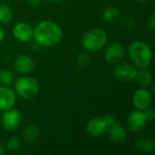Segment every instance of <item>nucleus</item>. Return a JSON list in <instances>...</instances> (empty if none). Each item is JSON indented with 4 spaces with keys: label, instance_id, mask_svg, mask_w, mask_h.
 Masks as SVG:
<instances>
[{
    "label": "nucleus",
    "instance_id": "27",
    "mask_svg": "<svg viewBox=\"0 0 155 155\" xmlns=\"http://www.w3.org/2000/svg\"><path fill=\"white\" fill-rule=\"evenodd\" d=\"M5 153V150H4V147L1 145V143H0V155H3Z\"/></svg>",
    "mask_w": 155,
    "mask_h": 155
},
{
    "label": "nucleus",
    "instance_id": "17",
    "mask_svg": "<svg viewBox=\"0 0 155 155\" xmlns=\"http://www.w3.org/2000/svg\"><path fill=\"white\" fill-rule=\"evenodd\" d=\"M40 134V130L36 125H28L23 131V138L27 142L35 141Z\"/></svg>",
    "mask_w": 155,
    "mask_h": 155
},
{
    "label": "nucleus",
    "instance_id": "8",
    "mask_svg": "<svg viewBox=\"0 0 155 155\" xmlns=\"http://www.w3.org/2000/svg\"><path fill=\"white\" fill-rule=\"evenodd\" d=\"M128 126L131 131L138 133L144 129L146 124V119L144 114L141 111H134L128 116Z\"/></svg>",
    "mask_w": 155,
    "mask_h": 155
},
{
    "label": "nucleus",
    "instance_id": "29",
    "mask_svg": "<svg viewBox=\"0 0 155 155\" xmlns=\"http://www.w3.org/2000/svg\"><path fill=\"white\" fill-rule=\"evenodd\" d=\"M51 2H59V1H61V0H50Z\"/></svg>",
    "mask_w": 155,
    "mask_h": 155
},
{
    "label": "nucleus",
    "instance_id": "16",
    "mask_svg": "<svg viewBox=\"0 0 155 155\" xmlns=\"http://www.w3.org/2000/svg\"><path fill=\"white\" fill-rule=\"evenodd\" d=\"M134 79H136L137 83L140 85L146 87L152 84L153 76H152V74L148 70H146L145 68H141L140 71H137Z\"/></svg>",
    "mask_w": 155,
    "mask_h": 155
},
{
    "label": "nucleus",
    "instance_id": "21",
    "mask_svg": "<svg viewBox=\"0 0 155 155\" xmlns=\"http://www.w3.org/2000/svg\"><path fill=\"white\" fill-rule=\"evenodd\" d=\"M20 147V142L17 138H12L7 143V148L11 151H16Z\"/></svg>",
    "mask_w": 155,
    "mask_h": 155
},
{
    "label": "nucleus",
    "instance_id": "12",
    "mask_svg": "<svg viewBox=\"0 0 155 155\" xmlns=\"http://www.w3.org/2000/svg\"><path fill=\"white\" fill-rule=\"evenodd\" d=\"M133 103L137 109L145 110L150 106L151 104L150 93L144 89H140L136 91L133 96Z\"/></svg>",
    "mask_w": 155,
    "mask_h": 155
},
{
    "label": "nucleus",
    "instance_id": "20",
    "mask_svg": "<svg viewBox=\"0 0 155 155\" xmlns=\"http://www.w3.org/2000/svg\"><path fill=\"white\" fill-rule=\"evenodd\" d=\"M14 76L13 74L8 70H0V84L3 85H9L13 83Z\"/></svg>",
    "mask_w": 155,
    "mask_h": 155
},
{
    "label": "nucleus",
    "instance_id": "10",
    "mask_svg": "<svg viewBox=\"0 0 155 155\" xmlns=\"http://www.w3.org/2000/svg\"><path fill=\"white\" fill-rule=\"evenodd\" d=\"M15 103V93L6 87L0 86V110L6 111L11 109Z\"/></svg>",
    "mask_w": 155,
    "mask_h": 155
},
{
    "label": "nucleus",
    "instance_id": "11",
    "mask_svg": "<svg viewBox=\"0 0 155 155\" xmlns=\"http://www.w3.org/2000/svg\"><path fill=\"white\" fill-rule=\"evenodd\" d=\"M107 125L103 118H94L86 124L87 132L93 136H101L107 131Z\"/></svg>",
    "mask_w": 155,
    "mask_h": 155
},
{
    "label": "nucleus",
    "instance_id": "26",
    "mask_svg": "<svg viewBox=\"0 0 155 155\" xmlns=\"http://www.w3.org/2000/svg\"><path fill=\"white\" fill-rule=\"evenodd\" d=\"M27 1H28V3H30L31 5H38V4L41 3L42 0H27Z\"/></svg>",
    "mask_w": 155,
    "mask_h": 155
},
{
    "label": "nucleus",
    "instance_id": "22",
    "mask_svg": "<svg viewBox=\"0 0 155 155\" xmlns=\"http://www.w3.org/2000/svg\"><path fill=\"white\" fill-rule=\"evenodd\" d=\"M144 114V116H145V119L146 121H150V122H153L155 118V113L154 110L153 108H146L145 109V112L143 113Z\"/></svg>",
    "mask_w": 155,
    "mask_h": 155
},
{
    "label": "nucleus",
    "instance_id": "7",
    "mask_svg": "<svg viewBox=\"0 0 155 155\" xmlns=\"http://www.w3.org/2000/svg\"><path fill=\"white\" fill-rule=\"evenodd\" d=\"M14 36L20 42H29L34 35L32 26L25 22L17 23L13 29Z\"/></svg>",
    "mask_w": 155,
    "mask_h": 155
},
{
    "label": "nucleus",
    "instance_id": "24",
    "mask_svg": "<svg viewBox=\"0 0 155 155\" xmlns=\"http://www.w3.org/2000/svg\"><path fill=\"white\" fill-rule=\"evenodd\" d=\"M150 26L152 28V30H154L155 28V21H154V15H152L151 20H150Z\"/></svg>",
    "mask_w": 155,
    "mask_h": 155
},
{
    "label": "nucleus",
    "instance_id": "6",
    "mask_svg": "<svg viewBox=\"0 0 155 155\" xmlns=\"http://www.w3.org/2000/svg\"><path fill=\"white\" fill-rule=\"evenodd\" d=\"M137 70L131 64H121L114 68V76L121 82L128 83L135 78Z\"/></svg>",
    "mask_w": 155,
    "mask_h": 155
},
{
    "label": "nucleus",
    "instance_id": "3",
    "mask_svg": "<svg viewBox=\"0 0 155 155\" xmlns=\"http://www.w3.org/2000/svg\"><path fill=\"white\" fill-rule=\"evenodd\" d=\"M15 90L23 99H31L39 92L38 82L32 77H20L15 81Z\"/></svg>",
    "mask_w": 155,
    "mask_h": 155
},
{
    "label": "nucleus",
    "instance_id": "2",
    "mask_svg": "<svg viewBox=\"0 0 155 155\" xmlns=\"http://www.w3.org/2000/svg\"><path fill=\"white\" fill-rule=\"evenodd\" d=\"M130 56L134 64L140 68H147L153 59V52L143 42H134L130 46Z\"/></svg>",
    "mask_w": 155,
    "mask_h": 155
},
{
    "label": "nucleus",
    "instance_id": "14",
    "mask_svg": "<svg viewBox=\"0 0 155 155\" xmlns=\"http://www.w3.org/2000/svg\"><path fill=\"white\" fill-rule=\"evenodd\" d=\"M108 135L112 142L114 143H123L125 141L127 135L125 129L122 126V124L114 123L108 129Z\"/></svg>",
    "mask_w": 155,
    "mask_h": 155
},
{
    "label": "nucleus",
    "instance_id": "13",
    "mask_svg": "<svg viewBox=\"0 0 155 155\" xmlns=\"http://www.w3.org/2000/svg\"><path fill=\"white\" fill-rule=\"evenodd\" d=\"M15 69L21 74H27L33 71L35 64L32 58L27 55H19L14 63Z\"/></svg>",
    "mask_w": 155,
    "mask_h": 155
},
{
    "label": "nucleus",
    "instance_id": "18",
    "mask_svg": "<svg viewBox=\"0 0 155 155\" xmlns=\"http://www.w3.org/2000/svg\"><path fill=\"white\" fill-rule=\"evenodd\" d=\"M120 12L119 10L116 8V7H114V6H110V7H107L104 13H103V17L104 19L108 22V23H115L119 20L120 18Z\"/></svg>",
    "mask_w": 155,
    "mask_h": 155
},
{
    "label": "nucleus",
    "instance_id": "5",
    "mask_svg": "<svg viewBox=\"0 0 155 155\" xmlns=\"http://www.w3.org/2000/svg\"><path fill=\"white\" fill-rule=\"evenodd\" d=\"M2 126L8 131L15 130L21 123V115L16 110H6L2 115Z\"/></svg>",
    "mask_w": 155,
    "mask_h": 155
},
{
    "label": "nucleus",
    "instance_id": "19",
    "mask_svg": "<svg viewBox=\"0 0 155 155\" xmlns=\"http://www.w3.org/2000/svg\"><path fill=\"white\" fill-rule=\"evenodd\" d=\"M13 14L11 8L6 5H0V23L6 24L12 19Z\"/></svg>",
    "mask_w": 155,
    "mask_h": 155
},
{
    "label": "nucleus",
    "instance_id": "15",
    "mask_svg": "<svg viewBox=\"0 0 155 155\" xmlns=\"http://www.w3.org/2000/svg\"><path fill=\"white\" fill-rule=\"evenodd\" d=\"M135 147L137 148V150H139L141 152L150 153L154 150L155 144L153 139H151L149 137H142L136 141Z\"/></svg>",
    "mask_w": 155,
    "mask_h": 155
},
{
    "label": "nucleus",
    "instance_id": "28",
    "mask_svg": "<svg viewBox=\"0 0 155 155\" xmlns=\"http://www.w3.org/2000/svg\"><path fill=\"white\" fill-rule=\"evenodd\" d=\"M135 1L138 3H145V2H148L149 0H135Z\"/></svg>",
    "mask_w": 155,
    "mask_h": 155
},
{
    "label": "nucleus",
    "instance_id": "9",
    "mask_svg": "<svg viewBox=\"0 0 155 155\" xmlns=\"http://www.w3.org/2000/svg\"><path fill=\"white\" fill-rule=\"evenodd\" d=\"M124 54V48L123 45L119 43H114L107 47L105 51L104 58L108 63L114 64L119 62L123 58Z\"/></svg>",
    "mask_w": 155,
    "mask_h": 155
},
{
    "label": "nucleus",
    "instance_id": "25",
    "mask_svg": "<svg viewBox=\"0 0 155 155\" xmlns=\"http://www.w3.org/2000/svg\"><path fill=\"white\" fill-rule=\"evenodd\" d=\"M4 38H5V31L3 28L0 27V42H2Z\"/></svg>",
    "mask_w": 155,
    "mask_h": 155
},
{
    "label": "nucleus",
    "instance_id": "1",
    "mask_svg": "<svg viewBox=\"0 0 155 155\" xmlns=\"http://www.w3.org/2000/svg\"><path fill=\"white\" fill-rule=\"evenodd\" d=\"M35 41L44 46H53L58 44L63 36L62 29L55 23L51 21L40 22L34 30Z\"/></svg>",
    "mask_w": 155,
    "mask_h": 155
},
{
    "label": "nucleus",
    "instance_id": "23",
    "mask_svg": "<svg viewBox=\"0 0 155 155\" xmlns=\"http://www.w3.org/2000/svg\"><path fill=\"white\" fill-rule=\"evenodd\" d=\"M103 119H104V121L105 122V124H106V125H107V128H109L110 126H112V125L115 123L114 117L113 115H111V114L105 115Z\"/></svg>",
    "mask_w": 155,
    "mask_h": 155
},
{
    "label": "nucleus",
    "instance_id": "4",
    "mask_svg": "<svg viewBox=\"0 0 155 155\" xmlns=\"http://www.w3.org/2000/svg\"><path fill=\"white\" fill-rule=\"evenodd\" d=\"M107 40V35L101 29H94L87 32L83 37L84 47L90 52H95L104 46Z\"/></svg>",
    "mask_w": 155,
    "mask_h": 155
}]
</instances>
